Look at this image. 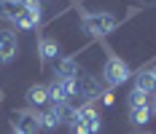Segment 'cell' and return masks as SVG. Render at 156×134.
Returning <instances> with one entry per match:
<instances>
[{
	"label": "cell",
	"instance_id": "cell-18",
	"mask_svg": "<svg viewBox=\"0 0 156 134\" xmlns=\"http://www.w3.org/2000/svg\"><path fill=\"white\" fill-rule=\"evenodd\" d=\"M151 107H154V113H156V97H154V99H151Z\"/></svg>",
	"mask_w": 156,
	"mask_h": 134
},
{
	"label": "cell",
	"instance_id": "cell-10",
	"mask_svg": "<svg viewBox=\"0 0 156 134\" xmlns=\"http://www.w3.org/2000/svg\"><path fill=\"white\" fill-rule=\"evenodd\" d=\"M24 11V3L22 0H0V19L3 22H11L14 24L16 16Z\"/></svg>",
	"mask_w": 156,
	"mask_h": 134
},
{
	"label": "cell",
	"instance_id": "cell-4",
	"mask_svg": "<svg viewBox=\"0 0 156 134\" xmlns=\"http://www.w3.org/2000/svg\"><path fill=\"white\" fill-rule=\"evenodd\" d=\"M76 83H78V97H83V102H94V99H100V94H102V89H100V81L94 78V75L89 73H81L76 75Z\"/></svg>",
	"mask_w": 156,
	"mask_h": 134
},
{
	"label": "cell",
	"instance_id": "cell-6",
	"mask_svg": "<svg viewBox=\"0 0 156 134\" xmlns=\"http://www.w3.org/2000/svg\"><path fill=\"white\" fill-rule=\"evenodd\" d=\"M38 57H41L43 64L62 59V46H59V40H54V38H48V35H41V38H38Z\"/></svg>",
	"mask_w": 156,
	"mask_h": 134
},
{
	"label": "cell",
	"instance_id": "cell-12",
	"mask_svg": "<svg viewBox=\"0 0 156 134\" xmlns=\"http://www.w3.org/2000/svg\"><path fill=\"white\" fill-rule=\"evenodd\" d=\"M35 118H38V129H41V132H54V129L62 123L51 107H48V110H35Z\"/></svg>",
	"mask_w": 156,
	"mask_h": 134
},
{
	"label": "cell",
	"instance_id": "cell-5",
	"mask_svg": "<svg viewBox=\"0 0 156 134\" xmlns=\"http://www.w3.org/2000/svg\"><path fill=\"white\" fill-rule=\"evenodd\" d=\"M19 54V40L14 30H0V64H11Z\"/></svg>",
	"mask_w": 156,
	"mask_h": 134
},
{
	"label": "cell",
	"instance_id": "cell-15",
	"mask_svg": "<svg viewBox=\"0 0 156 134\" xmlns=\"http://www.w3.org/2000/svg\"><path fill=\"white\" fill-rule=\"evenodd\" d=\"M126 102H129V110H135V107H148V105H151V97L143 94V91H137V89H132L129 97H126Z\"/></svg>",
	"mask_w": 156,
	"mask_h": 134
},
{
	"label": "cell",
	"instance_id": "cell-8",
	"mask_svg": "<svg viewBox=\"0 0 156 134\" xmlns=\"http://www.w3.org/2000/svg\"><path fill=\"white\" fill-rule=\"evenodd\" d=\"M70 132L73 134H100L102 132V121L100 118H73L70 123Z\"/></svg>",
	"mask_w": 156,
	"mask_h": 134
},
{
	"label": "cell",
	"instance_id": "cell-2",
	"mask_svg": "<svg viewBox=\"0 0 156 134\" xmlns=\"http://www.w3.org/2000/svg\"><path fill=\"white\" fill-rule=\"evenodd\" d=\"M129 78H132V70H129V64H126L121 57H108V59H105V64H102V83H105L108 89L124 86Z\"/></svg>",
	"mask_w": 156,
	"mask_h": 134
},
{
	"label": "cell",
	"instance_id": "cell-3",
	"mask_svg": "<svg viewBox=\"0 0 156 134\" xmlns=\"http://www.w3.org/2000/svg\"><path fill=\"white\" fill-rule=\"evenodd\" d=\"M11 126L19 134H38V118H35V110H14L11 113Z\"/></svg>",
	"mask_w": 156,
	"mask_h": 134
},
{
	"label": "cell",
	"instance_id": "cell-14",
	"mask_svg": "<svg viewBox=\"0 0 156 134\" xmlns=\"http://www.w3.org/2000/svg\"><path fill=\"white\" fill-rule=\"evenodd\" d=\"M151 113H154L151 105H148V107H135V110H129V121H132L135 126H145V123L151 121Z\"/></svg>",
	"mask_w": 156,
	"mask_h": 134
},
{
	"label": "cell",
	"instance_id": "cell-11",
	"mask_svg": "<svg viewBox=\"0 0 156 134\" xmlns=\"http://www.w3.org/2000/svg\"><path fill=\"white\" fill-rule=\"evenodd\" d=\"M24 97H27V102L38 110V107H43V105H48V86H41V83H35V86H30V89L24 91Z\"/></svg>",
	"mask_w": 156,
	"mask_h": 134
},
{
	"label": "cell",
	"instance_id": "cell-9",
	"mask_svg": "<svg viewBox=\"0 0 156 134\" xmlns=\"http://www.w3.org/2000/svg\"><path fill=\"white\" fill-rule=\"evenodd\" d=\"M135 89L143 91V94H148V97L154 99V94H156L154 73H151V70H137V73H135Z\"/></svg>",
	"mask_w": 156,
	"mask_h": 134
},
{
	"label": "cell",
	"instance_id": "cell-16",
	"mask_svg": "<svg viewBox=\"0 0 156 134\" xmlns=\"http://www.w3.org/2000/svg\"><path fill=\"white\" fill-rule=\"evenodd\" d=\"M100 99H102V105H105V107H110V105L116 102V94H113V89H102Z\"/></svg>",
	"mask_w": 156,
	"mask_h": 134
},
{
	"label": "cell",
	"instance_id": "cell-21",
	"mask_svg": "<svg viewBox=\"0 0 156 134\" xmlns=\"http://www.w3.org/2000/svg\"><path fill=\"white\" fill-rule=\"evenodd\" d=\"M14 134H19V132H14Z\"/></svg>",
	"mask_w": 156,
	"mask_h": 134
},
{
	"label": "cell",
	"instance_id": "cell-7",
	"mask_svg": "<svg viewBox=\"0 0 156 134\" xmlns=\"http://www.w3.org/2000/svg\"><path fill=\"white\" fill-rule=\"evenodd\" d=\"M78 73H81V64L73 57H62L54 62V78H76Z\"/></svg>",
	"mask_w": 156,
	"mask_h": 134
},
{
	"label": "cell",
	"instance_id": "cell-20",
	"mask_svg": "<svg viewBox=\"0 0 156 134\" xmlns=\"http://www.w3.org/2000/svg\"><path fill=\"white\" fill-rule=\"evenodd\" d=\"M137 134H148V132H137Z\"/></svg>",
	"mask_w": 156,
	"mask_h": 134
},
{
	"label": "cell",
	"instance_id": "cell-19",
	"mask_svg": "<svg viewBox=\"0 0 156 134\" xmlns=\"http://www.w3.org/2000/svg\"><path fill=\"white\" fill-rule=\"evenodd\" d=\"M151 73H154V81H156V67H151ZM154 97H156V94H154Z\"/></svg>",
	"mask_w": 156,
	"mask_h": 134
},
{
	"label": "cell",
	"instance_id": "cell-1",
	"mask_svg": "<svg viewBox=\"0 0 156 134\" xmlns=\"http://www.w3.org/2000/svg\"><path fill=\"white\" fill-rule=\"evenodd\" d=\"M119 27V16L108 14V11H89L81 16V30L89 38H105Z\"/></svg>",
	"mask_w": 156,
	"mask_h": 134
},
{
	"label": "cell",
	"instance_id": "cell-13",
	"mask_svg": "<svg viewBox=\"0 0 156 134\" xmlns=\"http://www.w3.org/2000/svg\"><path fill=\"white\" fill-rule=\"evenodd\" d=\"M41 22H43V16L32 14V11H22V14L16 16L14 27H16V30H22V32H27V30H35V27H41Z\"/></svg>",
	"mask_w": 156,
	"mask_h": 134
},
{
	"label": "cell",
	"instance_id": "cell-17",
	"mask_svg": "<svg viewBox=\"0 0 156 134\" xmlns=\"http://www.w3.org/2000/svg\"><path fill=\"white\" fill-rule=\"evenodd\" d=\"M143 5H156V0H140Z\"/></svg>",
	"mask_w": 156,
	"mask_h": 134
}]
</instances>
